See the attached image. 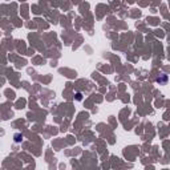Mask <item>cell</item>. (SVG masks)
<instances>
[{"label":"cell","mask_w":170,"mask_h":170,"mask_svg":"<svg viewBox=\"0 0 170 170\" xmlns=\"http://www.w3.org/2000/svg\"><path fill=\"white\" fill-rule=\"evenodd\" d=\"M166 80H168V77H166V76H164V79H160V77H158V79H157V81H158V83H165Z\"/></svg>","instance_id":"obj_1"},{"label":"cell","mask_w":170,"mask_h":170,"mask_svg":"<svg viewBox=\"0 0 170 170\" xmlns=\"http://www.w3.org/2000/svg\"><path fill=\"white\" fill-rule=\"evenodd\" d=\"M76 96H77V100H81V94H80V93H77Z\"/></svg>","instance_id":"obj_2"}]
</instances>
